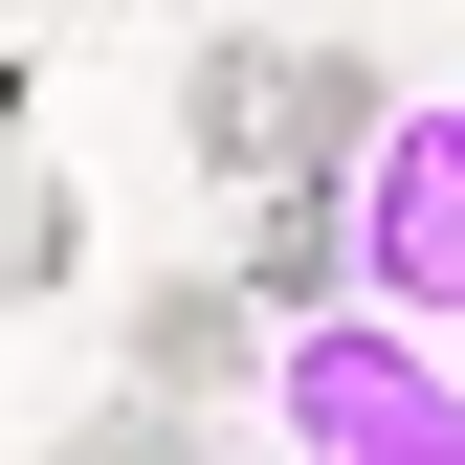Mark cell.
<instances>
[{
	"label": "cell",
	"mask_w": 465,
	"mask_h": 465,
	"mask_svg": "<svg viewBox=\"0 0 465 465\" xmlns=\"http://www.w3.org/2000/svg\"><path fill=\"white\" fill-rule=\"evenodd\" d=\"M67 23H111V0H67Z\"/></svg>",
	"instance_id": "8992f818"
},
{
	"label": "cell",
	"mask_w": 465,
	"mask_h": 465,
	"mask_svg": "<svg viewBox=\"0 0 465 465\" xmlns=\"http://www.w3.org/2000/svg\"><path fill=\"white\" fill-rule=\"evenodd\" d=\"M266 421L288 465H465V377H443V332H288L266 355Z\"/></svg>",
	"instance_id": "7a4b0ae2"
},
{
	"label": "cell",
	"mask_w": 465,
	"mask_h": 465,
	"mask_svg": "<svg viewBox=\"0 0 465 465\" xmlns=\"http://www.w3.org/2000/svg\"><path fill=\"white\" fill-rule=\"evenodd\" d=\"M244 311H266V288H222V266L134 288V377H155V399H222V377H244Z\"/></svg>",
	"instance_id": "277c9868"
},
{
	"label": "cell",
	"mask_w": 465,
	"mask_h": 465,
	"mask_svg": "<svg viewBox=\"0 0 465 465\" xmlns=\"http://www.w3.org/2000/svg\"><path fill=\"white\" fill-rule=\"evenodd\" d=\"M178 134H200L222 200H266V178H355V155H377V67H355V45H266V23H222V45H178Z\"/></svg>",
	"instance_id": "6da1fadb"
},
{
	"label": "cell",
	"mask_w": 465,
	"mask_h": 465,
	"mask_svg": "<svg viewBox=\"0 0 465 465\" xmlns=\"http://www.w3.org/2000/svg\"><path fill=\"white\" fill-rule=\"evenodd\" d=\"M45 465H222V421H200V399H155V377H134V399H89V421L45 443Z\"/></svg>",
	"instance_id": "5b68a950"
},
{
	"label": "cell",
	"mask_w": 465,
	"mask_h": 465,
	"mask_svg": "<svg viewBox=\"0 0 465 465\" xmlns=\"http://www.w3.org/2000/svg\"><path fill=\"white\" fill-rule=\"evenodd\" d=\"M355 311L465 332V89L443 111H377V155H355Z\"/></svg>",
	"instance_id": "3957f363"
}]
</instances>
